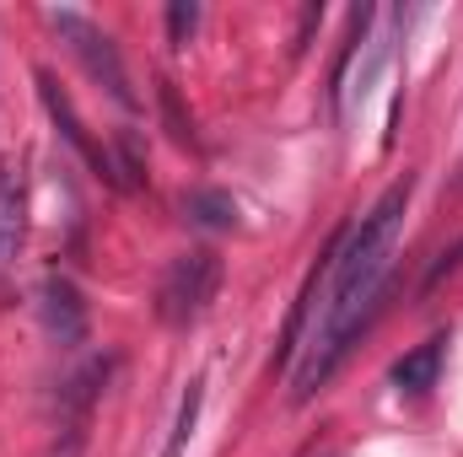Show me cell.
Masks as SVG:
<instances>
[{
	"label": "cell",
	"instance_id": "cell-6",
	"mask_svg": "<svg viewBox=\"0 0 463 457\" xmlns=\"http://www.w3.org/2000/svg\"><path fill=\"white\" fill-rule=\"evenodd\" d=\"M27 237V173L22 162H0V269L16 258Z\"/></svg>",
	"mask_w": 463,
	"mask_h": 457
},
{
	"label": "cell",
	"instance_id": "cell-12",
	"mask_svg": "<svg viewBox=\"0 0 463 457\" xmlns=\"http://www.w3.org/2000/svg\"><path fill=\"white\" fill-rule=\"evenodd\" d=\"M194 27H200V5H194V0H178V5H167V38H173V49H189Z\"/></svg>",
	"mask_w": 463,
	"mask_h": 457
},
{
	"label": "cell",
	"instance_id": "cell-8",
	"mask_svg": "<svg viewBox=\"0 0 463 457\" xmlns=\"http://www.w3.org/2000/svg\"><path fill=\"white\" fill-rule=\"evenodd\" d=\"M184 221L205 231H232L237 227V200L222 189H194V194H184Z\"/></svg>",
	"mask_w": 463,
	"mask_h": 457
},
{
	"label": "cell",
	"instance_id": "cell-7",
	"mask_svg": "<svg viewBox=\"0 0 463 457\" xmlns=\"http://www.w3.org/2000/svg\"><path fill=\"white\" fill-rule=\"evenodd\" d=\"M442 334H431L426 344H415L410 355H399L393 360V371H388V382L399 387V393H431L437 387V371H442Z\"/></svg>",
	"mask_w": 463,
	"mask_h": 457
},
{
	"label": "cell",
	"instance_id": "cell-3",
	"mask_svg": "<svg viewBox=\"0 0 463 457\" xmlns=\"http://www.w3.org/2000/svg\"><path fill=\"white\" fill-rule=\"evenodd\" d=\"M49 22H54V33L71 43V54L87 65V76H92L98 87H109V98H114L118 108H135V92H129V76H124V60H118L114 38H109L98 22H87L81 11H49Z\"/></svg>",
	"mask_w": 463,
	"mask_h": 457
},
{
	"label": "cell",
	"instance_id": "cell-9",
	"mask_svg": "<svg viewBox=\"0 0 463 457\" xmlns=\"http://www.w3.org/2000/svg\"><path fill=\"white\" fill-rule=\"evenodd\" d=\"M109 382V360H92L87 371H76L71 382H65V393H60V409L71 415V420H81L87 409H92V398H98V387Z\"/></svg>",
	"mask_w": 463,
	"mask_h": 457
},
{
	"label": "cell",
	"instance_id": "cell-13",
	"mask_svg": "<svg viewBox=\"0 0 463 457\" xmlns=\"http://www.w3.org/2000/svg\"><path fill=\"white\" fill-rule=\"evenodd\" d=\"M49 457H81V431L71 425V431H65V442H54V452H49Z\"/></svg>",
	"mask_w": 463,
	"mask_h": 457
},
{
	"label": "cell",
	"instance_id": "cell-2",
	"mask_svg": "<svg viewBox=\"0 0 463 457\" xmlns=\"http://www.w3.org/2000/svg\"><path fill=\"white\" fill-rule=\"evenodd\" d=\"M216 291H222V258L211 247H189L156 280V318L167 329H189V323H200L211 312Z\"/></svg>",
	"mask_w": 463,
	"mask_h": 457
},
{
	"label": "cell",
	"instance_id": "cell-1",
	"mask_svg": "<svg viewBox=\"0 0 463 457\" xmlns=\"http://www.w3.org/2000/svg\"><path fill=\"white\" fill-rule=\"evenodd\" d=\"M410 194H415V178L404 173L366 216L361 227L340 237L324 258V296H318V318H313V334L302 344V360L291 371V398L307 404L329 377L335 366L350 355V344L366 334L372 312L383 307V291H388V275H393V253H399V231H404V210H410Z\"/></svg>",
	"mask_w": 463,
	"mask_h": 457
},
{
	"label": "cell",
	"instance_id": "cell-4",
	"mask_svg": "<svg viewBox=\"0 0 463 457\" xmlns=\"http://www.w3.org/2000/svg\"><path fill=\"white\" fill-rule=\"evenodd\" d=\"M38 312H43V329H49V340L54 344L76 350V344L87 340V302H81L76 280H65V275H43V285H38Z\"/></svg>",
	"mask_w": 463,
	"mask_h": 457
},
{
	"label": "cell",
	"instance_id": "cell-5",
	"mask_svg": "<svg viewBox=\"0 0 463 457\" xmlns=\"http://www.w3.org/2000/svg\"><path fill=\"white\" fill-rule=\"evenodd\" d=\"M38 98H43V108H49V118L60 124V135L98 167V178H109V183H118V167L109 162V151H98L92 140H87V129H81V118H76V108H71V98L60 92V81L49 76V70H38Z\"/></svg>",
	"mask_w": 463,
	"mask_h": 457
},
{
	"label": "cell",
	"instance_id": "cell-10",
	"mask_svg": "<svg viewBox=\"0 0 463 457\" xmlns=\"http://www.w3.org/2000/svg\"><path fill=\"white\" fill-rule=\"evenodd\" d=\"M200 404H205V382L194 377V382H189V393H184V404H178V420H173V436H167V447H162V457H184V452H189V436H194Z\"/></svg>",
	"mask_w": 463,
	"mask_h": 457
},
{
	"label": "cell",
	"instance_id": "cell-11",
	"mask_svg": "<svg viewBox=\"0 0 463 457\" xmlns=\"http://www.w3.org/2000/svg\"><path fill=\"white\" fill-rule=\"evenodd\" d=\"M156 98H162V114H167V135H173L178 145H194V124H189L184 108H178V87H173V81H162V87H156Z\"/></svg>",
	"mask_w": 463,
	"mask_h": 457
}]
</instances>
